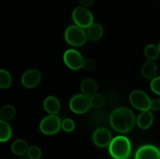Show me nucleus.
Returning a JSON list of instances; mask_svg holds the SVG:
<instances>
[{"mask_svg":"<svg viewBox=\"0 0 160 159\" xmlns=\"http://www.w3.org/2000/svg\"><path fill=\"white\" fill-rule=\"evenodd\" d=\"M135 122L134 112L125 107L117 108L112 111L109 116V123L112 129L121 133L132 130Z\"/></svg>","mask_w":160,"mask_h":159,"instance_id":"f257e3e1","label":"nucleus"},{"mask_svg":"<svg viewBox=\"0 0 160 159\" xmlns=\"http://www.w3.org/2000/svg\"><path fill=\"white\" fill-rule=\"evenodd\" d=\"M110 155L115 159H127L131 154V143L125 136H117L109 146Z\"/></svg>","mask_w":160,"mask_h":159,"instance_id":"f03ea898","label":"nucleus"},{"mask_svg":"<svg viewBox=\"0 0 160 159\" xmlns=\"http://www.w3.org/2000/svg\"><path fill=\"white\" fill-rule=\"evenodd\" d=\"M64 37L69 45L75 47L84 45L88 40L87 33L84 31V28L77 24L69 26L66 30Z\"/></svg>","mask_w":160,"mask_h":159,"instance_id":"7ed1b4c3","label":"nucleus"},{"mask_svg":"<svg viewBox=\"0 0 160 159\" xmlns=\"http://www.w3.org/2000/svg\"><path fill=\"white\" fill-rule=\"evenodd\" d=\"M72 17L78 26L82 28H88L94 21L93 14L84 6H78L73 9L72 12Z\"/></svg>","mask_w":160,"mask_h":159,"instance_id":"20e7f679","label":"nucleus"},{"mask_svg":"<svg viewBox=\"0 0 160 159\" xmlns=\"http://www.w3.org/2000/svg\"><path fill=\"white\" fill-rule=\"evenodd\" d=\"M129 101L131 105L140 111H147L150 109L152 100L145 91L141 90H135L131 93Z\"/></svg>","mask_w":160,"mask_h":159,"instance_id":"39448f33","label":"nucleus"},{"mask_svg":"<svg viewBox=\"0 0 160 159\" xmlns=\"http://www.w3.org/2000/svg\"><path fill=\"white\" fill-rule=\"evenodd\" d=\"M41 131L45 135H53L62 128V122L56 115H49L45 117L40 123Z\"/></svg>","mask_w":160,"mask_h":159,"instance_id":"423d86ee","label":"nucleus"},{"mask_svg":"<svg viewBox=\"0 0 160 159\" xmlns=\"http://www.w3.org/2000/svg\"><path fill=\"white\" fill-rule=\"evenodd\" d=\"M90 98L84 94H76L70 99V108L73 112L76 114H84L90 109Z\"/></svg>","mask_w":160,"mask_h":159,"instance_id":"0eeeda50","label":"nucleus"},{"mask_svg":"<svg viewBox=\"0 0 160 159\" xmlns=\"http://www.w3.org/2000/svg\"><path fill=\"white\" fill-rule=\"evenodd\" d=\"M63 60L67 67L73 70L83 68L84 58L81 53L75 49H69L63 55Z\"/></svg>","mask_w":160,"mask_h":159,"instance_id":"6e6552de","label":"nucleus"},{"mask_svg":"<svg viewBox=\"0 0 160 159\" xmlns=\"http://www.w3.org/2000/svg\"><path fill=\"white\" fill-rule=\"evenodd\" d=\"M112 139V133L106 128L97 129L92 135L94 143L98 147H106L109 146Z\"/></svg>","mask_w":160,"mask_h":159,"instance_id":"1a4fd4ad","label":"nucleus"},{"mask_svg":"<svg viewBox=\"0 0 160 159\" xmlns=\"http://www.w3.org/2000/svg\"><path fill=\"white\" fill-rule=\"evenodd\" d=\"M134 159H160V151L154 145H144L138 148Z\"/></svg>","mask_w":160,"mask_h":159,"instance_id":"9d476101","label":"nucleus"},{"mask_svg":"<svg viewBox=\"0 0 160 159\" xmlns=\"http://www.w3.org/2000/svg\"><path fill=\"white\" fill-rule=\"evenodd\" d=\"M41 78L42 76L38 70H27L23 74L21 77V82L25 87L33 88L38 86V84L40 83Z\"/></svg>","mask_w":160,"mask_h":159,"instance_id":"9b49d317","label":"nucleus"},{"mask_svg":"<svg viewBox=\"0 0 160 159\" xmlns=\"http://www.w3.org/2000/svg\"><path fill=\"white\" fill-rule=\"evenodd\" d=\"M45 110L50 115H56L60 110V103L57 98L54 96H48L43 102Z\"/></svg>","mask_w":160,"mask_h":159,"instance_id":"f8f14e48","label":"nucleus"},{"mask_svg":"<svg viewBox=\"0 0 160 159\" xmlns=\"http://www.w3.org/2000/svg\"><path fill=\"white\" fill-rule=\"evenodd\" d=\"M154 117L152 113L149 110L143 111L138 115L137 119V124L142 129H147L152 125Z\"/></svg>","mask_w":160,"mask_h":159,"instance_id":"ddd939ff","label":"nucleus"},{"mask_svg":"<svg viewBox=\"0 0 160 159\" xmlns=\"http://www.w3.org/2000/svg\"><path fill=\"white\" fill-rule=\"evenodd\" d=\"M158 73L157 65L153 61H147L142 65V74L145 79L152 80L156 77Z\"/></svg>","mask_w":160,"mask_h":159,"instance_id":"4468645a","label":"nucleus"},{"mask_svg":"<svg viewBox=\"0 0 160 159\" xmlns=\"http://www.w3.org/2000/svg\"><path fill=\"white\" fill-rule=\"evenodd\" d=\"M80 88H81L82 94L88 97H92V95L96 94L97 90H98V85L93 79L88 78V79H84L81 83Z\"/></svg>","mask_w":160,"mask_h":159,"instance_id":"2eb2a0df","label":"nucleus"},{"mask_svg":"<svg viewBox=\"0 0 160 159\" xmlns=\"http://www.w3.org/2000/svg\"><path fill=\"white\" fill-rule=\"evenodd\" d=\"M103 27L99 23H92L87 30V36L89 40L95 41L101 38L103 35Z\"/></svg>","mask_w":160,"mask_h":159,"instance_id":"dca6fc26","label":"nucleus"},{"mask_svg":"<svg viewBox=\"0 0 160 159\" xmlns=\"http://www.w3.org/2000/svg\"><path fill=\"white\" fill-rule=\"evenodd\" d=\"M28 149H29V147H28V143L22 139L16 140L15 141L12 142L11 145V150L12 153L19 156L23 155L28 153Z\"/></svg>","mask_w":160,"mask_h":159,"instance_id":"f3484780","label":"nucleus"},{"mask_svg":"<svg viewBox=\"0 0 160 159\" xmlns=\"http://www.w3.org/2000/svg\"><path fill=\"white\" fill-rule=\"evenodd\" d=\"M12 136V129L7 122L0 120V141L6 142Z\"/></svg>","mask_w":160,"mask_h":159,"instance_id":"a211bd4d","label":"nucleus"},{"mask_svg":"<svg viewBox=\"0 0 160 159\" xmlns=\"http://www.w3.org/2000/svg\"><path fill=\"white\" fill-rule=\"evenodd\" d=\"M16 109L11 104H6L2 108L0 111V118L2 121H9L15 117Z\"/></svg>","mask_w":160,"mask_h":159,"instance_id":"6ab92c4d","label":"nucleus"},{"mask_svg":"<svg viewBox=\"0 0 160 159\" xmlns=\"http://www.w3.org/2000/svg\"><path fill=\"white\" fill-rule=\"evenodd\" d=\"M144 54L149 61H155L158 59L160 52L158 46L153 44H150L145 47L144 50Z\"/></svg>","mask_w":160,"mask_h":159,"instance_id":"aec40b11","label":"nucleus"},{"mask_svg":"<svg viewBox=\"0 0 160 159\" xmlns=\"http://www.w3.org/2000/svg\"><path fill=\"white\" fill-rule=\"evenodd\" d=\"M12 83L11 75L6 70H0V87L2 89H6L9 87Z\"/></svg>","mask_w":160,"mask_h":159,"instance_id":"412c9836","label":"nucleus"},{"mask_svg":"<svg viewBox=\"0 0 160 159\" xmlns=\"http://www.w3.org/2000/svg\"><path fill=\"white\" fill-rule=\"evenodd\" d=\"M90 101L92 107L95 108H99L102 107L105 104V98L99 94H95L92 95L90 98Z\"/></svg>","mask_w":160,"mask_h":159,"instance_id":"4be33fe9","label":"nucleus"},{"mask_svg":"<svg viewBox=\"0 0 160 159\" xmlns=\"http://www.w3.org/2000/svg\"><path fill=\"white\" fill-rule=\"evenodd\" d=\"M28 156L30 159H39L42 156V151L38 147L31 146L28 149Z\"/></svg>","mask_w":160,"mask_h":159,"instance_id":"5701e85b","label":"nucleus"},{"mask_svg":"<svg viewBox=\"0 0 160 159\" xmlns=\"http://www.w3.org/2000/svg\"><path fill=\"white\" fill-rule=\"evenodd\" d=\"M62 128L66 132H72L75 129L74 121L71 118H65L62 122Z\"/></svg>","mask_w":160,"mask_h":159,"instance_id":"b1692460","label":"nucleus"},{"mask_svg":"<svg viewBox=\"0 0 160 159\" xmlns=\"http://www.w3.org/2000/svg\"><path fill=\"white\" fill-rule=\"evenodd\" d=\"M150 87L155 94L160 95V76H156L152 80Z\"/></svg>","mask_w":160,"mask_h":159,"instance_id":"393cba45","label":"nucleus"},{"mask_svg":"<svg viewBox=\"0 0 160 159\" xmlns=\"http://www.w3.org/2000/svg\"><path fill=\"white\" fill-rule=\"evenodd\" d=\"M95 62L92 59H85L83 63V68L86 70H92L95 68Z\"/></svg>","mask_w":160,"mask_h":159,"instance_id":"a878e982","label":"nucleus"},{"mask_svg":"<svg viewBox=\"0 0 160 159\" xmlns=\"http://www.w3.org/2000/svg\"><path fill=\"white\" fill-rule=\"evenodd\" d=\"M150 109L152 111L157 112L160 110V100L159 99H153L151 101V105H150Z\"/></svg>","mask_w":160,"mask_h":159,"instance_id":"bb28decb","label":"nucleus"},{"mask_svg":"<svg viewBox=\"0 0 160 159\" xmlns=\"http://www.w3.org/2000/svg\"><path fill=\"white\" fill-rule=\"evenodd\" d=\"M95 0H79V3L81 6L88 7V6H92L94 3Z\"/></svg>","mask_w":160,"mask_h":159,"instance_id":"cd10ccee","label":"nucleus"},{"mask_svg":"<svg viewBox=\"0 0 160 159\" xmlns=\"http://www.w3.org/2000/svg\"><path fill=\"white\" fill-rule=\"evenodd\" d=\"M158 48H159V52H160V42H159V45H158Z\"/></svg>","mask_w":160,"mask_h":159,"instance_id":"c85d7f7f","label":"nucleus"},{"mask_svg":"<svg viewBox=\"0 0 160 159\" xmlns=\"http://www.w3.org/2000/svg\"><path fill=\"white\" fill-rule=\"evenodd\" d=\"M159 100H160V98H159Z\"/></svg>","mask_w":160,"mask_h":159,"instance_id":"c756f323","label":"nucleus"}]
</instances>
